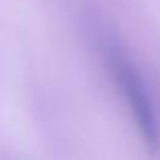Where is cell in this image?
<instances>
[{"mask_svg": "<svg viewBox=\"0 0 160 160\" xmlns=\"http://www.w3.org/2000/svg\"><path fill=\"white\" fill-rule=\"evenodd\" d=\"M103 55H105V66L110 70V77H112L116 90L123 94L140 136L145 138L147 145L153 147L158 142V118H156L153 103L149 99L147 86H145L138 68L116 44H105Z\"/></svg>", "mask_w": 160, "mask_h": 160, "instance_id": "cell-1", "label": "cell"}]
</instances>
